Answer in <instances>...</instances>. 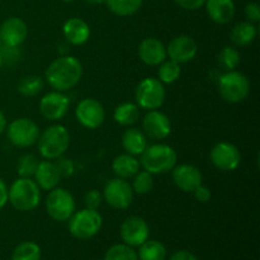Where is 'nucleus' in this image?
Segmentation results:
<instances>
[{
    "label": "nucleus",
    "mask_w": 260,
    "mask_h": 260,
    "mask_svg": "<svg viewBox=\"0 0 260 260\" xmlns=\"http://www.w3.org/2000/svg\"><path fill=\"white\" fill-rule=\"evenodd\" d=\"M83 65L79 58L62 55L50 63L45 73L48 85L56 91H68L75 88L83 76Z\"/></svg>",
    "instance_id": "1"
},
{
    "label": "nucleus",
    "mask_w": 260,
    "mask_h": 260,
    "mask_svg": "<svg viewBox=\"0 0 260 260\" xmlns=\"http://www.w3.org/2000/svg\"><path fill=\"white\" fill-rule=\"evenodd\" d=\"M8 202L19 212H29L41 202V189L32 178H18L8 188Z\"/></svg>",
    "instance_id": "2"
},
{
    "label": "nucleus",
    "mask_w": 260,
    "mask_h": 260,
    "mask_svg": "<svg viewBox=\"0 0 260 260\" xmlns=\"http://www.w3.org/2000/svg\"><path fill=\"white\" fill-rule=\"evenodd\" d=\"M140 156V165L151 174H164L172 172L178 160L175 150L165 144L149 145Z\"/></svg>",
    "instance_id": "3"
},
{
    "label": "nucleus",
    "mask_w": 260,
    "mask_h": 260,
    "mask_svg": "<svg viewBox=\"0 0 260 260\" xmlns=\"http://www.w3.org/2000/svg\"><path fill=\"white\" fill-rule=\"evenodd\" d=\"M37 146L43 159L56 160L68 151L70 146V134L62 124H52L40 134Z\"/></svg>",
    "instance_id": "4"
},
{
    "label": "nucleus",
    "mask_w": 260,
    "mask_h": 260,
    "mask_svg": "<svg viewBox=\"0 0 260 260\" xmlns=\"http://www.w3.org/2000/svg\"><path fill=\"white\" fill-rule=\"evenodd\" d=\"M218 94L228 103H240L248 98L250 93L249 79L240 71H226L218 76Z\"/></svg>",
    "instance_id": "5"
},
{
    "label": "nucleus",
    "mask_w": 260,
    "mask_h": 260,
    "mask_svg": "<svg viewBox=\"0 0 260 260\" xmlns=\"http://www.w3.org/2000/svg\"><path fill=\"white\" fill-rule=\"evenodd\" d=\"M103 225V218L96 210H84L74 212L69 218V231L71 235L80 240H86L101 231Z\"/></svg>",
    "instance_id": "6"
},
{
    "label": "nucleus",
    "mask_w": 260,
    "mask_h": 260,
    "mask_svg": "<svg viewBox=\"0 0 260 260\" xmlns=\"http://www.w3.org/2000/svg\"><path fill=\"white\" fill-rule=\"evenodd\" d=\"M165 88L164 84L155 78H146L141 80L135 91L136 104L140 108L154 111L159 109L164 104L165 101Z\"/></svg>",
    "instance_id": "7"
},
{
    "label": "nucleus",
    "mask_w": 260,
    "mask_h": 260,
    "mask_svg": "<svg viewBox=\"0 0 260 260\" xmlns=\"http://www.w3.org/2000/svg\"><path fill=\"white\" fill-rule=\"evenodd\" d=\"M46 211L52 220L63 222L75 212V200L69 190L63 188H53L48 190L46 198Z\"/></svg>",
    "instance_id": "8"
},
{
    "label": "nucleus",
    "mask_w": 260,
    "mask_h": 260,
    "mask_svg": "<svg viewBox=\"0 0 260 260\" xmlns=\"http://www.w3.org/2000/svg\"><path fill=\"white\" fill-rule=\"evenodd\" d=\"M7 136L14 146L25 149V147H30L37 144V140L40 137V128L33 119L22 117L8 124Z\"/></svg>",
    "instance_id": "9"
},
{
    "label": "nucleus",
    "mask_w": 260,
    "mask_h": 260,
    "mask_svg": "<svg viewBox=\"0 0 260 260\" xmlns=\"http://www.w3.org/2000/svg\"><path fill=\"white\" fill-rule=\"evenodd\" d=\"M103 200L114 210H126L134 201L131 184L122 178H113L104 185Z\"/></svg>",
    "instance_id": "10"
},
{
    "label": "nucleus",
    "mask_w": 260,
    "mask_h": 260,
    "mask_svg": "<svg viewBox=\"0 0 260 260\" xmlns=\"http://www.w3.org/2000/svg\"><path fill=\"white\" fill-rule=\"evenodd\" d=\"M210 159L217 169L222 172H234L240 165L241 154L235 145L222 141L212 147Z\"/></svg>",
    "instance_id": "11"
},
{
    "label": "nucleus",
    "mask_w": 260,
    "mask_h": 260,
    "mask_svg": "<svg viewBox=\"0 0 260 260\" xmlns=\"http://www.w3.org/2000/svg\"><path fill=\"white\" fill-rule=\"evenodd\" d=\"M75 116L81 126L95 129L103 124L106 119V111L96 99L85 98L76 107Z\"/></svg>",
    "instance_id": "12"
},
{
    "label": "nucleus",
    "mask_w": 260,
    "mask_h": 260,
    "mask_svg": "<svg viewBox=\"0 0 260 260\" xmlns=\"http://www.w3.org/2000/svg\"><path fill=\"white\" fill-rule=\"evenodd\" d=\"M70 108V99L62 91H51L40 101V112L48 121H60Z\"/></svg>",
    "instance_id": "13"
},
{
    "label": "nucleus",
    "mask_w": 260,
    "mask_h": 260,
    "mask_svg": "<svg viewBox=\"0 0 260 260\" xmlns=\"http://www.w3.org/2000/svg\"><path fill=\"white\" fill-rule=\"evenodd\" d=\"M121 239L128 246H140L149 240L150 229L146 221L139 216H129L121 225Z\"/></svg>",
    "instance_id": "14"
},
{
    "label": "nucleus",
    "mask_w": 260,
    "mask_h": 260,
    "mask_svg": "<svg viewBox=\"0 0 260 260\" xmlns=\"http://www.w3.org/2000/svg\"><path fill=\"white\" fill-rule=\"evenodd\" d=\"M142 129L147 139L160 141L167 139L172 132V122L162 112L154 109L149 111L142 119Z\"/></svg>",
    "instance_id": "15"
},
{
    "label": "nucleus",
    "mask_w": 260,
    "mask_h": 260,
    "mask_svg": "<svg viewBox=\"0 0 260 260\" xmlns=\"http://www.w3.org/2000/svg\"><path fill=\"white\" fill-rule=\"evenodd\" d=\"M197 42L190 36L182 35L173 38L167 46V55L169 60L180 63H187L197 56Z\"/></svg>",
    "instance_id": "16"
},
{
    "label": "nucleus",
    "mask_w": 260,
    "mask_h": 260,
    "mask_svg": "<svg viewBox=\"0 0 260 260\" xmlns=\"http://www.w3.org/2000/svg\"><path fill=\"white\" fill-rule=\"evenodd\" d=\"M172 178L174 184L185 193H192L202 184V173L192 164L175 165L172 169Z\"/></svg>",
    "instance_id": "17"
},
{
    "label": "nucleus",
    "mask_w": 260,
    "mask_h": 260,
    "mask_svg": "<svg viewBox=\"0 0 260 260\" xmlns=\"http://www.w3.org/2000/svg\"><path fill=\"white\" fill-rule=\"evenodd\" d=\"M0 36L3 45L18 46L19 47L28 36V27L23 19L18 17H10L0 25Z\"/></svg>",
    "instance_id": "18"
},
{
    "label": "nucleus",
    "mask_w": 260,
    "mask_h": 260,
    "mask_svg": "<svg viewBox=\"0 0 260 260\" xmlns=\"http://www.w3.org/2000/svg\"><path fill=\"white\" fill-rule=\"evenodd\" d=\"M137 52H139L140 60L147 66H159L168 58L167 47L164 43L154 37L142 40L139 45Z\"/></svg>",
    "instance_id": "19"
},
{
    "label": "nucleus",
    "mask_w": 260,
    "mask_h": 260,
    "mask_svg": "<svg viewBox=\"0 0 260 260\" xmlns=\"http://www.w3.org/2000/svg\"><path fill=\"white\" fill-rule=\"evenodd\" d=\"M63 37L66 42L74 46L84 45L90 37V27L81 18H70L63 23Z\"/></svg>",
    "instance_id": "20"
},
{
    "label": "nucleus",
    "mask_w": 260,
    "mask_h": 260,
    "mask_svg": "<svg viewBox=\"0 0 260 260\" xmlns=\"http://www.w3.org/2000/svg\"><path fill=\"white\" fill-rule=\"evenodd\" d=\"M33 177H35V182L37 183L40 189L43 190L53 189V188L57 187L60 180L62 179L55 162H52L51 160L40 161Z\"/></svg>",
    "instance_id": "21"
},
{
    "label": "nucleus",
    "mask_w": 260,
    "mask_h": 260,
    "mask_svg": "<svg viewBox=\"0 0 260 260\" xmlns=\"http://www.w3.org/2000/svg\"><path fill=\"white\" fill-rule=\"evenodd\" d=\"M205 7L208 17L217 24H228L235 15L233 0H206Z\"/></svg>",
    "instance_id": "22"
},
{
    "label": "nucleus",
    "mask_w": 260,
    "mask_h": 260,
    "mask_svg": "<svg viewBox=\"0 0 260 260\" xmlns=\"http://www.w3.org/2000/svg\"><path fill=\"white\" fill-rule=\"evenodd\" d=\"M147 146H149V141H147L146 135L141 129L132 127V128H127L122 135V147L126 154L137 156V155H141Z\"/></svg>",
    "instance_id": "23"
},
{
    "label": "nucleus",
    "mask_w": 260,
    "mask_h": 260,
    "mask_svg": "<svg viewBox=\"0 0 260 260\" xmlns=\"http://www.w3.org/2000/svg\"><path fill=\"white\" fill-rule=\"evenodd\" d=\"M140 160L129 154H121L116 156L112 161V170L117 178L128 179L132 178L140 170Z\"/></svg>",
    "instance_id": "24"
},
{
    "label": "nucleus",
    "mask_w": 260,
    "mask_h": 260,
    "mask_svg": "<svg viewBox=\"0 0 260 260\" xmlns=\"http://www.w3.org/2000/svg\"><path fill=\"white\" fill-rule=\"evenodd\" d=\"M256 35H258L256 25L248 20V22L238 23L231 30L230 38L234 45L244 47V46H249L250 43H253L255 41Z\"/></svg>",
    "instance_id": "25"
},
{
    "label": "nucleus",
    "mask_w": 260,
    "mask_h": 260,
    "mask_svg": "<svg viewBox=\"0 0 260 260\" xmlns=\"http://www.w3.org/2000/svg\"><path fill=\"white\" fill-rule=\"evenodd\" d=\"M113 118L121 126H132L140 119V107L135 103L119 104L114 109Z\"/></svg>",
    "instance_id": "26"
},
{
    "label": "nucleus",
    "mask_w": 260,
    "mask_h": 260,
    "mask_svg": "<svg viewBox=\"0 0 260 260\" xmlns=\"http://www.w3.org/2000/svg\"><path fill=\"white\" fill-rule=\"evenodd\" d=\"M144 0H106L108 9L118 17L134 15L142 7Z\"/></svg>",
    "instance_id": "27"
},
{
    "label": "nucleus",
    "mask_w": 260,
    "mask_h": 260,
    "mask_svg": "<svg viewBox=\"0 0 260 260\" xmlns=\"http://www.w3.org/2000/svg\"><path fill=\"white\" fill-rule=\"evenodd\" d=\"M140 260H165L167 258V249L160 241L146 240L140 245L139 251Z\"/></svg>",
    "instance_id": "28"
},
{
    "label": "nucleus",
    "mask_w": 260,
    "mask_h": 260,
    "mask_svg": "<svg viewBox=\"0 0 260 260\" xmlns=\"http://www.w3.org/2000/svg\"><path fill=\"white\" fill-rule=\"evenodd\" d=\"M241 55L235 47L226 46L220 51L217 56V62L225 71H233L240 65Z\"/></svg>",
    "instance_id": "29"
},
{
    "label": "nucleus",
    "mask_w": 260,
    "mask_h": 260,
    "mask_svg": "<svg viewBox=\"0 0 260 260\" xmlns=\"http://www.w3.org/2000/svg\"><path fill=\"white\" fill-rule=\"evenodd\" d=\"M43 89V80L37 75H28L20 79L18 83V93L24 96H36Z\"/></svg>",
    "instance_id": "30"
},
{
    "label": "nucleus",
    "mask_w": 260,
    "mask_h": 260,
    "mask_svg": "<svg viewBox=\"0 0 260 260\" xmlns=\"http://www.w3.org/2000/svg\"><path fill=\"white\" fill-rule=\"evenodd\" d=\"M180 73V65L178 62L173 60H165L164 62H161L157 69V76H159V80L162 84H173L174 81H177L179 79Z\"/></svg>",
    "instance_id": "31"
},
{
    "label": "nucleus",
    "mask_w": 260,
    "mask_h": 260,
    "mask_svg": "<svg viewBox=\"0 0 260 260\" xmlns=\"http://www.w3.org/2000/svg\"><path fill=\"white\" fill-rule=\"evenodd\" d=\"M132 190L134 193H137L140 196L147 194L154 188V178L151 173L146 170H139L134 175V183H132Z\"/></svg>",
    "instance_id": "32"
},
{
    "label": "nucleus",
    "mask_w": 260,
    "mask_h": 260,
    "mask_svg": "<svg viewBox=\"0 0 260 260\" xmlns=\"http://www.w3.org/2000/svg\"><path fill=\"white\" fill-rule=\"evenodd\" d=\"M41 249L33 241H24L14 249L12 260H40Z\"/></svg>",
    "instance_id": "33"
},
{
    "label": "nucleus",
    "mask_w": 260,
    "mask_h": 260,
    "mask_svg": "<svg viewBox=\"0 0 260 260\" xmlns=\"http://www.w3.org/2000/svg\"><path fill=\"white\" fill-rule=\"evenodd\" d=\"M104 260H139V255L132 246L126 244H116L108 249Z\"/></svg>",
    "instance_id": "34"
},
{
    "label": "nucleus",
    "mask_w": 260,
    "mask_h": 260,
    "mask_svg": "<svg viewBox=\"0 0 260 260\" xmlns=\"http://www.w3.org/2000/svg\"><path fill=\"white\" fill-rule=\"evenodd\" d=\"M40 160L33 154H24L19 157L17 164V173L20 178H32L37 170Z\"/></svg>",
    "instance_id": "35"
},
{
    "label": "nucleus",
    "mask_w": 260,
    "mask_h": 260,
    "mask_svg": "<svg viewBox=\"0 0 260 260\" xmlns=\"http://www.w3.org/2000/svg\"><path fill=\"white\" fill-rule=\"evenodd\" d=\"M0 55H2L3 63L13 66L18 63L22 58V52H20L18 46H9V45H3L0 46Z\"/></svg>",
    "instance_id": "36"
},
{
    "label": "nucleus",
    "mask_w": 260,
    "mask_h": 260,
    "mask_svg": "<svg viewBox=\"0 0 260 260\" xmlns=\"http://www.w3.org/2000/svg\"><path fill=\"white\" fill-rule=\"evenodd\" d=\"M55 165L56 168H57L58 173H60L61 178L71 177V175L74 174V172H75V164H74L73 160L69 159V157H57L55 161Z\"/></svg>",
    "instance_id": "37"
},
{
    "label": "nucleus",
    "mask_w": 260,
    "mask_h": 260,
    "mask_svg": "<svg viewBox=\"0 0 260 260\" xmlns=\"http://www.w3.org/2000/svg\"><path fill=\"white\" fill-rule=\"evenodd\" d=\"M103 202V194L99 190L91 189L84 197V205L89 210H98Z\"/></svg>",
    "instance_id": "38"
},
{
    "label": "nucleus",
    "mask_w": 260,
    "mask_h": 260,
    "mask_svg": "<svg viewBox=\"0 0 260 260\" xmlns=\"http://www.w3.org/2000/svg\"><path fill=\"white\" fill-rule=\"evenodd\" d=\"M245 15L249 22L258 23L260 20V7L258 3H249L245 7Z\"/></svg>",
    "instance_id": "39"
},
{
    "label": "nucleus",
    "mask_w": 260,
    "mask_h": 260,
    "mask_svg": "<svg viewBox=\"0 0 260 260\" xmlns=\"http://www.w3.org/2000/svg\"><path fill=\"white\" fill-rule=\"evenodd\" d=\"M174 3L185 10H197L205 5L206 0H174Z\"/></svg>",
    "instance_id": "40"
},
{
    "label": "nucleus",
    "mask_w": 260,
    "mask_h": 260,
    "mask_svg": "<svg viewBox=\"0 0 260 260\" xmlns=\"http://www.w3.org/2000/svg\"><path fill=\"white\" fill-rule=\"evenodd\" d=\"M192 193L194 194L196 200H197L198 202H201V203L208 202V201L211 200V196H212V194H211L210 188H207L206 185H203V184H201L200 187L196 188V189L193 190Z\"/></svg>",
    "instance_id": "41"
},
{
    "label": "nucleus",
    "mask_w": 260,
    "mask_h": 260,
    "mask_svg": "<svg viewBox=\"0 0 260 260\" xmlns=\"http://www.w3.org/2000/svg\"><path fill=\"white\" fill-rule=\"evenodd\" d=\"M170 260H198L192 253L187 250H179L170 256Z\"/></svg>",
    "instance_id": "42"
},
{
    "label": "nucleus",
    "mask_w": 260,
    "mask_h": 260,
    "mask_svg": "<svg viewBox=\"0 0 260 260\" xmlns=\"http://www.w3.org/2000/svg\"><path fill=\"white\" fill-rule=\"evenodd\" d=\"M8 202V187L4 180L0 178V210L7 205Z\"/></svg>",
    "instance_id": "43"
},
{
    "label": "nucleus",
    "mask_w": 260,
    "mask_h": 260,
    "mask_svg": "<svg viewBox=\"0 0 260 260\" xmlns=\"http://www.w3.org/2000/svg\"><path fill=\"white\" fill-rule=\"evenodd\" d=\"M7 127H8L7 117H5V114L0 111V135L4 134V132L7 131Z\"/></svg>",
    "instance_id": "44"
},
{
    "label": "nucleus",
    "mask_w": 260,
    "mask_h": 260,
    "mask_svg": "<svg viewBox=\"0 0 260 260\" xmlns=\"http://www.w3.org/2000/svg\"><path fill=\"white\" fill-rule=\"evenodd\" d=\"M84 2L89 3V4H91V5H99V4H103V3H106V0H84Z\"/></svg>",
    "instance_id": "45"
},
{
    "label": "nucleus",
    "mask_w": 260,
    "mask_h": 260,
    "mask_svg": "<svg viewBox=\"0 0 260 260\" xmlns=\"http://www.w3.org/2000/svg\"><path fill=\"white\" fill-rule=\"evenodd\" d=\"M3 65H4V63H3V58H2V55H0V68H2Z\"/></svg>",
    "instance_id": "46"
},
{
    "label": "nucleus",
    "mask_w": 260,
    "mask_h": 260,
    "mask_svg": "<svg viewBox=\"0 0 260 260\" xmlns=\"http://www.w3.org/2000/svg\"><path fill=\"white\" fill-rule=\"evenodd\" d=\"M62 2H65V3H71V2H74V0H62Z\"/></svg>",
    "instance_id": "47"
},
{
    "label": "nucleus",
    "mask_w": 260,
    "mask_h": 260,
    "mask_svg": "<svg viewBox=\"0 0 260 260\" xmlns=\"http://www.w3.org/2000/svg\"><path fill=\"white\" fill-rule=\"evenodd\" d=\"M0 46H2V36H0Z\"/></svg>",
    "instance_id": "48"
}]
</instances>
